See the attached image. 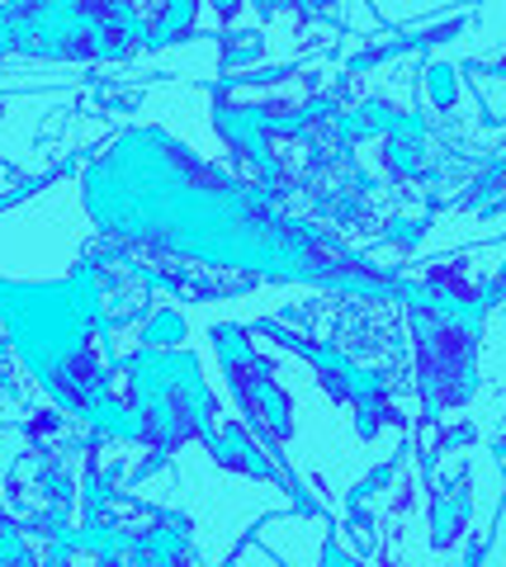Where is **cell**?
<instances>
[{"instance_id":"1","label":"cell","mask_w":506,"mask_h":567,"mask_svg":"<svg viewBox=\"0 0 506 567\" xmlns=\"http://www.w3.org/2000/svg\"><path fill=\"white\" fill-rule=\"evenodd\" d=\"M185 341V312L176 303H156L143 327H137V346H152V350H176Z\"/></svg>"},{"instance_id":"2","label":"cell","mask_w":506,"mask_h":567,"mask_svg":"<svg viewBox=\"0 0 506 567\" xmlns=\"http://www.w3.org/2000/svg\"><path fill=\"white\" fill-rule=\"evenodd\" d=\"M426 100H431V110H455L459 104V76H455V66H445V62H431L426 66Z\"/></svg>"}]
</instances>
